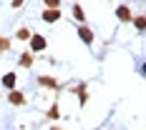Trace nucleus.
Masks as SVG:
<instances>
[{
  "mask_svg": "<svg viewBox=\"0 0 146 130\" xmlns=\"http://www.w3.org/2000/svg\"><path fill=\"white\" fill-rule=\"evenodd\" d=\"M43 20L45 23H56V20H60V10L58 8H45L43 10Z\"/></svg>",
  "mask_w": 146,
  "mask_h": 130,
  "instance_id": "nucleus-3",
  "label": "nucleus"
},
{
  "mask_svg": "<svg viewBox=\"0 0 146 130\" xmlns=\"http://www.w3.org/2000/svg\"><path fill=\"white\" fill-rule=\"evenodd\" d=\"M48 115H50V118H58V105H53V108L48 110Z\"/></svg>",
  "mask_w": 146,
  "mask_h": 130,
  "instance_id": "nucleus-14",
  "label": "nucleus"
},
{
  "mask_svg": "<svg viewBox=\"0 0 146 130\" xmlns=\"http://www.w3.org/2000/svg\"><path fill=\"white\" fill-rule=\"evenodd\" d=\"M23 3H25V0H13V8H20Z\"/></svg>",
  "mask_w": 146,
  "mask_h": 130,
  "instance_id": "nucleus-15",
  "label": "nucleus"
},
{
  "mask_svg": "<svg viewBox=\"0 0 146 130\" xmlns=\"http://www.w3.org/2000/svg\"><path fill=\"white\" fill-rule=\"evenodd\" d=\"M30 50H33V53L45 50V38L43 35H30Z\"/></svg>",
  "mask_w": 146,
  "mask_h": 130,
  "instance_id": "nucleus-1",
  "label": "nucleus"
},
{
  "mask_svg": "<svg viewBox=\"0 0 146 130\" xmlns=\"http://www.w3.org/2000/svg\"><path fill=\"white\" fill-rule=\"evenodd\" d=\"M38 83H40V85L43 88H50V90H58V80H56V78H48V75H40V78H38Z\"/></svg>",
  "mask_w": 146,
  "mask_h": 130,
  "instance_id": "nucleus-4",
  "label": "nucleus"
},
{
  "mask_svg": "<svg viewBox=\"0 0 146 130\" xmlns=\"http://www.w3.org/2000/svg\"><path fill=\"white\" fill-rule=\"evenodd\" d=\"M15 35H18V40H28L30 35H33V33H30L28 28H20V30H18V33H15Z\"/></svg>",
  "mask_w": 146,
  "mask_h": 130,
  "instance_id": "nucleus-10",
  "label": "nucleus"
},
{
  "mask_svg": "<svg viewBox=\"0 0 146 130\" xmlns=\"http://www.w3.org/2000/svg\"><path fill=\"white\" fill-rule=\"evenodd\" d=\"M3 85H5V88H15V73L3 75Z\"/></svg>",
  "mask_w": 146,
  "mask_h": 130,
  "instance_id": "nucleus-6",
  "label": "nucleus"
},
{
  "mask_svg": "<svg viewBox=\"0 0 146 130\" xmlns=\"http://www.w3.org/2000/svg\"><path fill=\"white\" fill-rule=\"evenodd\" d=\"M8 100L13 103V105H23V103H25V98H23L20 93H10V98H8Z\"/></svg>",
  "mask_w": 146,
  "mask_h": 130,
  "instance_id": "nucleus-9",
  "label": "nucleus"
},
{
  "mask_svg": "<svg viewBox=\"0 0 146 130\" xmlns=\"http://www.w3.org/2000/svg\"><path fill=\"white\" fill-rule=\"evenodd\" d=\"M43 3L48 5V8H58V5H60V0H43Z\"/></svg>",
  "mask_w": 146,
  "mask_h": 130,
  "instance_id": "nucleus-13",
  "label": "nucleus"
},
{
  "mask_svg": "<svg viewBox=\"0 0 146 130\" xmlns=\"http://www.w3.org/2000/svg\"><path fill=\"white\" fill-rule=\"evenodd\" d=\"M5 50H10V40L8 38H0V53H5Z\"/></svg>",
  "mask_w": 146,
  "mask_h": 130,
  "instance_id": "nucleus-11",
  "label": "nucleus"
},
{
  "mask_svg": "<svg viewBox=\"0 0 146 130\" xmlns=\"http://www.w3.org/2000/svg\"><path fill=\"white\" fill-rule=\"evenodd\" d=\"M116 18L121 20V23H131V8L129 5H118V10H116Z\"/></svg>",
  "mask_w": 146,
  "mask_h": 130,
  "instance_id": "nucleus-2",
  "label": "nucleus"
},
{
  "mask_svg": "<svg viewBox=\"0 0 146 130\" xmlns=\"http://www.w3.org/2000/svg\"><path fill=\"white\" fill-rule=\"evenodd\" d=\"M78 35H81V40H83L86 45H91V43H93V33H91V30H88L86 25H78Z\"/></svg>",
  "mask_w": 146,
  "mask_h": 130,
  "instance_id": "nucleus-5",
  "label": "nucleus"
},
{
  "mask_svg": "<svg viewBox=\"0 0 146 130\" xmlns=\"http://www.w3.org/2000/svg\"><path fill=\"white\" fill-rule=\"evenodd\" d=\"M20 65H23V68H30V65H33V55H30V53H23V55H20Z\"/></svg>",
  "mask_w": 146,
  "mask_h": 130,
  "instance_id": "nucleus-8",
  "label": "nucleus"
},
{
  "mask_svg": "<svg viewBox=\"0 0 146 130\" xmlns=\"http://www.w3.org/2000/svg\"><path fill=\"white\" fill-rule=\"evenodd\" d=\"M73 15H76L78 23H86V15H83V8L81 5H73Z\"/></svg>",
  "mask_w": 146,
  "mask_h": 130,
  "instance_id": "nucleus-7",
  "label": "nucleus"
},
{
  "mask_svg": "<svg viewBox=\"0 0 146 130\" xmlns=\"http://www.w3.org/2000/svg\"><path fill=\"white\" fill-rule=\"evenodd\" d=\"M133 25H136V28H139V30H144V25H146L144 15H139V18H136V20H133Z\"/></svg>",
  "mask_w": 146,
  "mask_h": 130,
  "instance_id": "nucleus-12",
  "label": "nucleus"
}]
</instances>
